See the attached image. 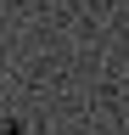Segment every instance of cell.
Returning <instances> with one entry per match:
<instances>
[{
	"instance_id": "cell-1",
	"label": "cell",
	"mask_w": 129,
	"mask_h": 135,
	"mask_svg": "<svg viewBox=\"0 0 129 135\" xmlns=\"http://www.w3.org/2000/svg\"><path fill=\"white\" fill-rule=\"evenodd\" d=\"M0 135H17V129H0Z\"/></svg>"
}]
</instances>
